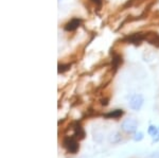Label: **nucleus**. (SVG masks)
<instances>
[{"instance_id": "f257e3e1", "label": "nucleus", "mask_w": 159, "mask_h": 158, "mask_svg": "<svg viewBox=\"0 0 159 158\" xmlns=\"http://www.w3.org/2000/svg\"><path fill=\"white\" fill-rule=\"evenodd\" d=\"M63 147L70 154H76L80 150L79 140L74 136H66L63 139Z\"/></svg>"}, {"instance_id": "f03ea898", "label": "nucleus", "mask_w": 159, "mask_h": 158, "mask_svg": "<svg viewBox=\"0 0 159 158\" xmlns=\"http://www.w3.org/2000/svg\"><path fill=\"white\" fill-rule=\"evenodd\" d=\"M138 122L135 119H126L122 123V131L126 134H134L137 131Z\"/></svg>"}, {"instance_id": "7ed1b4c3", "label": "nucleus", "mask_w": 159, "mask_h": 158, "mask_svg": "<svg viewBox=\"0 0 159 158\" xmlns=\"http://www.w3.org/2000/svg\"><path fill=\"white\" fill-rule=\"evenodd\" d=\"M143 102H144V100H143L142 96L135 95V96H133L129 100V107L132 109H134V111H139V109L142 107Z\"/></svg>"}, {"instance_id": "20e7f679", "label": "nucleus", "mask_w": 159, "mask_h": 158, "mask_svg": "<svg viewBox=\"0 0 159 158\" xmlns=\"http://www.w3.org/2000/svg\"><path fill=\"white\" fill-rule=\"evenodd\" d=\"M73 136L75 137L79 141L80 140L85 139V137H86L85 131H84L83 127H82V125H81V123H79V122L74 123V125H73Z\"/></svg>"}, {"instance_id": "39448f33", "label": "nucleus", "mask_w": 159, "mask_h": 158, "mask_svg": "<svg viewBox=\"0 0 159 158\" xmlns=\"http://www.w3.org/2000/svg\"><path fill=\"white\" fill-rule=\"evenodd\" d=\"M81 24H82V20L80 18H72L70 21H68L67 24L65 25L64 29H65V31H67V32H72L74 30L78 29L80 25H81Z\"/></svg>"}, {"instance_id": "423d86ee", "label": "nucleus", "mask_w": 159, "mask_h": 158, "mask_svg": "<svg viewBox=\"0 0 159 158\" xmlns=\"http://www.w3.org/2000/svg\"><path fill=\"white\" fill-rule=\"evenodd\" d=\"M124 115V111L123 109H115V111H111L109 113L104 114V118L107 119H119Z\"/></svg>"}, {"instance_id": "0eeeda50", "label": "nucleus", "mask_w": 159, "mask_h": 158, "mask_svg": "<svg viewBox=\"0 0 159 158\" xmlns=\"http://www.w3.org/2000/svg\"><path fill=\"white\" fill-rule=\"evenodd\" d=\"M143 39V35L141 33H137V34H134V35H130V36L127 37V42L129 43H132V44H135V45H139Z\"/></svg>"}, {"instance_id": "6e6552de", "label": "nucleus", "mask_w": 159, "mask_h": 158, "mask_svg": "<svg viewBox=\"0 0 159 158\" xmlns=\"http://www.w3.org/2000/svg\"><path fill=\"white\" fill-rule=\"evenodd\" d=\"M70 67H71V64H60L57 71H58V73H64L70 69Z\"/></svg>"}, {"instance_id": "1a4fd4ad", "label": "nucleus", "mask_w": 159, "mask_h": 158, "mask_svg": "<svg viewBox=\"0 0 159 158\" xmlns=\"http://www.w3.org/2000/svg\"><path fill=\"white\" fill-rule=\"evenodd\" d=\"M122 63V57L120 56V55L116 54L114 56V58H112V65H114L115 69H117L118 67H119V65Z\"/></svg>"}, {"instance_id": "9d476101", "label": "nucleus", "mask_w": 159, "mask_h": 158, "mask_svg": "<svg viewBox=\"0 0 159 158\" xmlns=\"http://www.w3.org/2000/svg\"><path fill=\"white\" fill-rule=\"evenodd\" d=\"M121 139H122L121 135L119 133H115L114 135H111V137L109 138V141L111 142V143H118Z\"/></svg>"}, {"instance_id": "9b49d317", "label": "nucleus", "mask_w": 159, "mask_h": 158, "mask_svg": "<svg viewBox=\"0 0 159 158\" xmlns=\"http://www.w3.org/2000/svg\"><path fill=\"white\" fill-rule=\"evenodd\" d=\"M148 135H151L152 137H154V136H156V135H158L159 132H158V129L156 126L151 125L148 129Z\"/></svg>"}, {"instance_id": "f8f14e48", "label": "nucleus", "mask_w": 159, "mask_h": 158, "mask_svg": "<svg viewBox=\"0 0 159 158\" xmlns=\"http://www.w3.org/2000/svg\"><path fill=\"white\" fill-rule=\"evenodd\" d=\"M143 133L142 132H138V133H135V135H134V137H133V138H134V140L135 141H141V140L143 139Z\"/></svg>"}, {"instance_id": "ddd939ff", "label": "nucleus", "mask_w": 159, "mask_h": 158, "mask_svg": "<svg viewBox=\"0 0 159 158\" xmlns=\"http://www.w3.org/2000/svg\"><path fill=\"white\" fill-rule=\"evenodd\" d=\"M101 104H102V105H103V106L108 105V99H107V98L102 99V100H101Z\"/></svg>"}, {"instance_id": "4468645a", "label": "nucleus", "mask_w": 159, "mask_h": 158, "mask_svg": "<svg viewBox=\"0 0 159 158\" xmlns=\"http://www.w3.org/2000/svg\"><path fill=\"white\" fill-rule=\"evenodd\" d=\"M91 2H93V3H96L97 6H101L102 4V0H90Z\"/></svg>"}, {"instance_id": "2eb2a0df", "label": "nucleus", "mask_w": 159, "mask_h": 158, "mask_svg": "<svg viewBox=\"0 0 159 158\" xmlns=\"http://www.w3.org/2000/svg\"><path fill=\"white\" fill-rule=\"evenodd\" d=\"M158 140H159V134L153 137V142H156V141H158Z\"/></svg>"}, {"instance_id": "dca6fc26", "label": "nucleus", "mask_w": 159, "mask_h": 158, "mask_svg": "<svg viewBox=\"0 0 159 158\" xmlns=\"http://www.w3.org/2000/svg\"><path fill=\"white\" fill-rule=\"evenodd\" d=\"M58 1H61V0H58Z\"/></svg>"}]
</instances>
